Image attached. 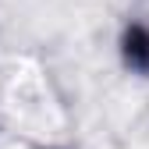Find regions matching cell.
I'll use <instances>...</instances> for the list:
<instances>
[{
    "label": "cell",
    "mask_w": 149,
    "mask_h": 149,
    "mask_svg": "<svg viewBox=\"0 0 149 149\" xmlns=\"http://www.w3.org/2000/svg\"><path fill=\"white\" fill-rule=\"evenodd\" d=\"M121 61H124L128 71L149 78V25H142V22L124 25V32H121Z\"/></svg>",
    "instance_id": "obj_1"
}]
</instances>
